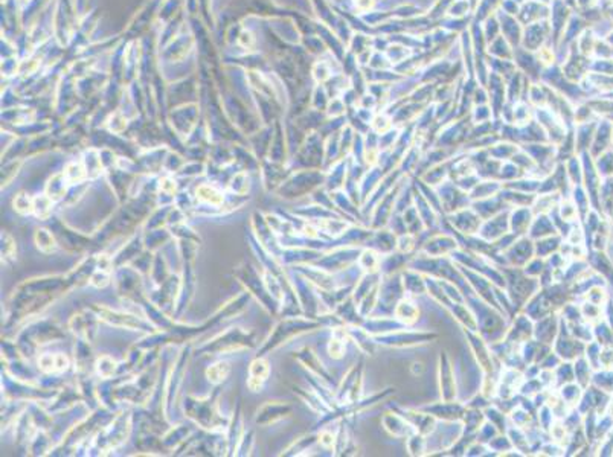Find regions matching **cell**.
<instances>
[{"instance_id": "cell-1", "label": "cell", "mask_w": 613, "mask_h": 457, "mask_svg": "<svg viewBox=\"0 0 613 457\" xmlns=\"http://www.w3.org/2000/svg\"><path fill=\"white\" fill-rule=\"evenodd\" d=\"M269 377V364L266 360H255L249 371V381L247 386L252 392H259L262 384L266 383Z\"/></svg>"}, {"instance_id": "cell-2", "label": "cell", "mask_w": 613, "mask_h": 457, "mask_svg": "<svg viewBox=\"0 0 613 457\" xmlns=\"http://www.w3.org/2000/svg\"><path fill=\"white\" fill-rule=\"evenodd\" d=\"M38 364H40L41 371H44L48 374H55V372H63L67 369L69 360L64 353H46V355L40 357Z\"/></svg>"}, {"instance_id": "cell-3", "label": "cell", "mask_w": 613, "mask_h": 457, "mask_svg": "<svg viewBox=\"0 0 613 457\" xmlns=\"http://www.w3.org/2000/svg\"><path fill=\"white\" fill-rule=\"evenodd\" d=\"M229 371H230L229 364L224 363V361H220V363L212 364L211 368H208L206 377H208V380H209L211 383L218 384V383H221L223 380H226V377L229 375Z\"/></svg>"}, {"instance_id": "cell-4", "label": "cell", "mask_w": 613, "mask_h": 457, "mask_svg": "<svg viewBox=\"0 0 613 457\" xmlns=\"http://www.w3.org/2000/svg\"><path fill=\"white\" fill-rule=\"evenodd\" d=\"M35 242H37V247H38L41 251H44V253L55 251V248H57L55 238L52 236L51 232H48V230H44V229L37 230V233H35Z\"/></svg>"}, {"instance_id": "cell-5", "label": "cell", "mask_w": 613, "mask_h": 457, "mask_svg": "<svg viewBox=\"0 0 613 457\" xmlns=\"http://www.w3.org/2000/svg\"><path fill=\"white\" fill-rule=\"evenodd\" d=\"M52 201H54V200H51L48 195H41V197L34 198V214H35L38 218H43V220L48 218L49 214H51Z\"/></svg>"}, {"instance_id": "cell-6", "label": "cell", "mask_w": 613, "mask_h": 457, "mask_svg": "<svg viewBox=\"0 0 613 457\" xmlns=\"http://www.w3.org/2000/svg\"><path fill=\"white\" fill-rule=\"evenodd\" d=\"M14 209L23 215L34 212V198L28 197L26 194H19L14 198Z\"/></svg>"}, {"instance_id": "cell-7", "label": "cell", "mask_w": 613, "mask_h": 457, "mask_svg": "<svg viewBox=\"0 0 613 457\" xmlns=\"http://www.w3.org/2000/svg\"><path fill=\"white\" fill-rule=\"evenodd\" d=\"M197 194L202 200L211 203V205H220L223 201V197L220 195V192H217L214 188L211 186H200L197 189Z\"/></svg>"}, {"instance_id": "cell-8", "label": "cell", "mask_w": 613, "mask_h": 457, "mask_svg": "<svg viewBox=\"0 0 613 457\" xmlns=\"http://www.w3.org/2000/svg\"><path fill=\"white\" fill-rule=\"evenodd\" d=\"M11 244H13L11 236H8L7 233H5V235H2V256H4L5 259L11 258V255H13V251H10Z\"/></svg>"}, {"instance_id": "cell-9", "label": "cell", "mask_w": 613, "mask_h": 457, "mask_svg": "<svg viewBox=\"0 0 613 457\" xmlns=\"http://www.w3.org/2000/svg\"><path fill=\"white\" fill-rule=\"evenodd\" d=\"M539 58L545 63V64H551L552 63V60H554V55H552V52L551 50H548L546 47H543L540 52H539Z\"/></svg>"}, {"instance_id": "cell-10", "label": "cell", "mask_w": 613, "mask_h": 457, "mask_svg": "<svg viewBox=\"0 0 613 457\" xmlns=\"http://www.w3.org/2000/svg\"><path fill=\"white\" fill-rule=\"evenodd\" d=\"M356 5H357L359 10L366 11V10H371V8H372L374 2H372V0H356Z\"/></svg>"}]
</instances>
